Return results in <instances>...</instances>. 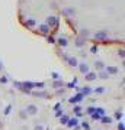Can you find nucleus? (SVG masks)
<instances>
[{
    "instance_id": "nucleus-1",
    "label": "nucleus",
    "mask_w": 125,
    "mask_h": 130,
    "mask_svg": "<svg viewBox=\"0 0 125 130\" xmlns=\"http://www.w3.org/2000/svg\"><path fill=\"white\" fill-rule=\"evenodd\" d=\"M16 18L25 30L50 39L61 23L60 0H18Z\"/></svg>"
}]
</instances>
